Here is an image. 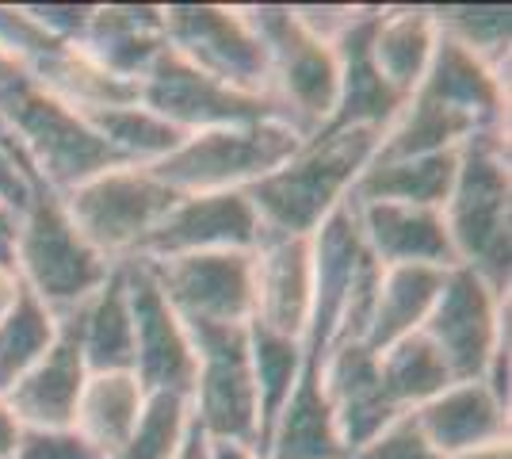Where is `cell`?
Returning <instances> with one entry per match:
<instances>
[{"label":"cell","instance_id":"cell-1","mask_svg":"<svg viewBox=\"0 0 512 459\" xmlns=\"http://www.w3.org/2000/svg\"><path fill=\"white\" fill-rule=\"evenodd\" d=\"M383 131H321L306 138L276 173L256 180L245 192L264 234L314 238L321 222L348 203L360 173L379 153Z\"/></svg>","mask_w":512,"mask_h":459},{"label":"cell","instance_id":"cell-2","mask_svg":"<svg viewBox=\"0 0 512 459\" xmlns=\"http://www.w3.org/2000/svg\"><path fill=\"white\" fill-rule=\"evenodd\" d=\"M455 264L509 291L512 272V173L509 134H478L459 146V169L440 207Z\"/></svg>","mask_w":512,"mask_h":459},{"label":"cell","instance_id":"cell-3","mask_svg":"<svg viewBox=\"0 0 512 459\" xmlns=\"http://www.w3.org/2000/svg\"><path fill=\"white\" fill-rule=\"evenodd\" d=\"M12 268L27 295H35L54 318H69L107 284L115 264L104 261L69 222L62 196L35 192L16 226Z\"/></svg>","mask_w":512,"mask_h":459},{"label":"cell","instance_id":"cell-4","mask_svg":"<svg viewBox=\"0 0 512 459\" xmlns=\"http://www.w3.org/2000/svg\"><path fill=\"white\" fill-rule=\"evenodd\" d=\"M268 54V100L302 142L325 131L337 108V54L314 39L291 12V4H245L241 8Z\"/></svg>","mask_w":512,"mask_h":459},{"label":"cell","instance_id":"cell-5","mask_svg":"<svg viewBox=\"0 0 512 459\" xmlns=\"http://www.w3.org/2000/svg\"><path fill=\"white\" fill-rule=\"evenodd\" d=\"M0 123L20 142L23 157L31 161L39 184L54 196L73 192L77 184H85L104 169L127 165L88 127L81 111L65 108L62 100H54L50 92L31 85V77L0 96Z\"/></svg>","mask_w":512,"mask_h":459},{"label":"cell","instance_id":"cell-6","mask_svg":"<svg viewBox=\"0 0 512 459\" xmlns=\"http://www.w3.org/2000/svg\"><path fill=\"white\" fill-rule=\"evenodd\" d=\"M299 146L302 138L283 119H249L188 134L165 161L150 165V173L169 184L176 196L249 192L256 180L276 173Z\"/></svg>","mask_w":512,"mask_h":459},{"label":"cell","instance_id":"cell-7","mask_svg":"<svg viewBox=\"0 0 512 459\" xmlns=\"http://www.w3.org/2000/svg\"><path fill=\"white\" fill-rule=\"evenodd\" d=\"M195 349V379L188 391L195 429L214 444L253 448L260 440V394H256L249 329L188 326Z\"/></svg>","mask_w":512,"mask_h":459},{"label":"cell","instance_id":"cell-8","mask_svg":"<svg viewBox=\"0 0 512 459\" xmlns=\"http://www.w3.org/2000/svg\"><path fill=\"white\" fill-rule=\"evenodd\" d=\"M176 192L161 184L150 169L138 165H115L92 180L77 184L62 196V207L77 234L111 264L138 257L142 241L153 234V226L169 215Z\"/></svg>","mask_w":512,"mask_h":459},{"label":"cell","instance_id":"cell-9","mask_svg":"<svg viewBox=\"0 0 512 459\" xmlns=\"http://www.w3.org/2000/svg\"><path fill=\"white\" fill-rule=\"evenodd\" d=\"M161 16L169 50L188 66L234 92L268 100V54L237 4H161Z\"/></svg>","mask_w":512,"mask_h":459},{"label":"cell","instance_id":"cell-10","mask_svg":"<svg viewBox=\"0 0 512 459\" xmlns=\"http://www.w3.org/2000/svg\"><path fill=\"white\" fill-rule=\"evenodd\" d=\"M421 333L428 345L440 352L455 383L482 379L493 349L501 337L512 333V303L509 291H497L490 280L470 272L463 264L448 268L436 306L425 318Z\"/></svg>","mask_w":512,"mask_h":459},{"label":"cell","instance_id":"cell-11","mask_svg":"<svg viewBox=\"0 0 512 459\" xmlns=\"http://www.w3.org/2000/svg\"><path fill=\"white\" fill-rule=\"evenodd\" d=\"M142 264L184 326H249L253 253H188Z\"/></svg>","mask_w":512,"mask_h":459},{"label":"cell","instance_id":"cell-12","mask_svg":"<svg viewBox=\"0 0 512 459\" xmlns=\"http://www.w3.org/2000/svg\"><path fill=\"white\" fill-rule=\"evenodd\" d=\"M138 104L161 115L180 134H199L211 127L249 123V119H279L276 108L260 96H245L234 88L218 85L207 73L188 66L176 50H161L142 81H138Z\"/></svg>","mask_w":512,"mask_h":459},{"label":"cell","instance_id":"cell-13","mask_svg":"<svg viewBox=\"0 0 512 459\" xmlns=\"http://www.w3.org/2000/svg\"><path fill=\"white\" fill-rule=\"evenodd\" d=\"M127 280L130 318H134V375L146 391L184 394L192 391L195 379V349L188 326L176 318L161 287L153 284L150 268L130 257L123 261Z\"/></svg>","mask_w":512,"mask_h":459},{"label":"cell","instance_id":"cell-14","mask_svg":"<svg viewBox=\"0 0 512 459\" xmlns=\"http://www.w3.org/2000/svg\"><path fill=\"white\" fill-rule=\"evenodd\" d=\"M264 238L260 219L245 192H203V196H180L169 215L153 226L142 241V261H165V257H188V253H253Z\"/></svg>","mask_w":512,"mask_h":459},{"label":"cell","instance_id":"cell-15","mask_svg":"<svg viewBox=\"0 0 512 459\" xmlns=\"http://www.w3.org/2000/svg\"><path fill=\"white\" fill-rule=\"evenodd\" d=\"M321 394L348 456L398 417L379 375V352L367 349L363 341H344L329 349L321 360Z\"/></svg>","mask_w":512,"mask_h":459},{"label":"cell","instance_id":"cell-16","mask_svg":"<svg viewBox=\"0 0 512 459\" xmlns=\"http://www.w3.org/2000/svg\"><path fill=\"white\" fill-rule=\"evenodd\" d=\"M314 299L310 238L264 234L253 249V326L302 341Z\"/></svg>","mask_w":512,"mask_h":459},{"label":"cell","instance_id":"cell-17","mask_svg":"<svg viewBox=\"0 0 512 459\" xmlns=\"http://www.w3.org/2000/svg\"><path fill=\"white\" fill-rule=\"evenodd\" d=\"M379 8H360L356 20L344 27V35L333 43L337 54V108L325 131H390V123L402 115L406 100L383 81L371 58V31H375ZM321 134V131H318Z\"/></svg>","mask_w":512,"mask_h":459},{"label":"cell","instance_id":"cell-18","mask_svg":"<svg viewBox=\"0 0 512 459\" xmlns=\"http://www.w3.org/2000/svg\"><path fill=\"white\" fill-rule=\"evenodd\" d=\"M77 46L111 77L138 85L169 46L161 4H92Z\"/></svg>","mask_w":512,"mask_h":459},{"label":"cell","instance_id":"cell-19","mask_svg":"<svg viewBox=\"0 0 512 459\" xmlns=\"http://www.w3.org/2000/svg\"><path fill=\"white\" fill-rule=\"evenodd\" d=\"M85 379L88 368L77 349L73 326L69 318H62L58 341L50 345V352L0 402L20 421V429H73Z\"/></svg>","mask_w":512,"mask_h":459},{"label":"cell","instance_id":"cell-20","mask_svg":"<svg viewBox=\"0 0 512 459\" xmlns=\"http://www.w3.org/2000/svg\"><path fill=\"white\" fill-rule=\"evenodd\" d=\"M417 429L444 459L509 440V406L497 402L482 379L451 383L413 410Z\"/></svg>","mask_w":512,"mask_h":459},{"label":"cell","instance_id":"cell-21","mask_svg":"<svg viewBox=\"0 0 512 459\" xmlns=\"http://www.w3.org/2000/svg\"><path fill=\"white\" fill-rule=\"evenodd\" d=\"M356 226L375 261L425 264V268H455L444 215L432 207H398V203H352Z\"/></svg>","mask_w":512,"mask_h":459},{"label":"cell","instance_id":"cell-22","mask_svg":"<svg viewBox=\"0 0 512 459\" xmlns=\"http://www.w3.org/2000/svg\"><path fill=\"white\" fill-rule=\"evenodd\" d=\"M440 43L436 12L425 4H398V8H379L375 31H371V58L383 81L402 100L413 96V88L425 81L432 54Z\"/></svg>","mask_w":512,"mask_h":459},{"label":"cell","instance_id":"cell-23","mask_svg":"<svg viewBox=\"0 0 512 459\" xmlns=\"http://www.w3.org/2000/svg\"><path fill=\"white\" fill-rule=\"evenodd\" d=\"M260 459H348L329 402L321 394V368L302 360V375L283 402L272 433L260 444Z\"/></svg>","mask_w":512,"mask_h":459},{"label":"cell","instance_id":"cell-24","mask_svg":"<svg viewBox=\"0 0 512 459\" xmlns=\"http://www.w3.org/2000/svg\"><path fill=\"white\" fill-rule=\"evenodd\" d=\"M459 169V150L421 153V157H371L348 203H398L440 211Z\"/></svg>","mask_w":512,"mask_h":459},{"label":"cell","instance_id":"cell-25","mask_svg":"<svg viewBox=\"0 0 512 459\" xmlns=\"http://www.w3.org/2000/svg\"><path fill=\"white\" fill-rule=\"evenodd\" d=\"M23 69H27L31 85H39L54 100H62L65 108L81 111V115L138 100V85L111 77L77 43H50L43 54H35Z\"/></svg>","mask_w":512,"mask_h":459},{"label":"cell","instance_id":"cell-26","mask_svg":"<svg viewBox=\"0 0 512 459\" xmlns=\"http://www.w3.org/2000/svg\"><path fill=\"white\" fill-rule=\"evenodd\" d=\"M88 372H134V318H130L123 264L77 314H69Z\"/></svg>","mask_w":512,"mask_h":459},{"label":"cell","instance_id":"cell-27","mask_svg":"<svg viewBox=\"0 0 512 459\" xmlns=\"http://www.w3.org/2000/svg\"><path fill=\"white\" fill-rule=\"evenodd\" d=\"M448 268H425V264H390L379 276L371 322H367V349H386L409 333H421L425 318L436 306Z\"/></svg>","mask_w":512,"mask_h":459},{"label":"cell","instance_id":"cell-28","mask_svg":"<svg viewBox=\"0 0 512 459\" xmlns=\"http://www.w3.org/2000/svg\"><path fill=\"white\" fill-rule=\"evenodd\" d=\"M146 394L150 391L138 383L134 372H88L81 402H77V417H73V429L100 456L111 459L123 448V440L130 437L134 421L142 414Z\"/></svg>","mask_w":512,"mask_h":459},{"label":"cell","instance_id":"cell-29","mask_svg":"<svg viewBox=\"0 0 512 459\" xmlns=\"http://www.w3.org/2000/svg\"><path fill=\"white\" fill-rule=\"evenodd\" d=\"M379 375H383L386 398L394 402L398 414H413L417 406H425L428 398H436L455 383L448 364L428 345L425 333H409L402 341L379 349Z\"/></svg>","mask_w":512,"mask_h":459},{"label":"cell","instance_id":"cell-30","mask_svg":"<svg viewBox=\"0 0 512 459\" xmlns=\"http://www.w3.org/2000/svg\"><path fill=\"white\" fill-rule=\"evenodd\" d=\"M88 127L104 138L111 150L119 153L127 165L150 169L157 161H165L188 134H180L176 127H169L161 115H153L150 108L134 104H119V108L88 111Z\"/></svg>","mask_w":512,"mask_h":459},{"label":"cell","instance_id":"cell-31","mask_svg":"<svg viewBox=\"0 0 512 459\" xmlns=\"http://www.w3.org/2000/svg\"><path fill=\"white\" fill-rule=\"evenodd\" d=\"M62 318H54L35 295L20 291L16 306L0 318V398L20 383L58 341Z\"/></svg>","mask_w":512,"mask_h":459},{"label":"cell","instance_id":"cell-32","mask_svg":"<svg viewBox=\"0 0 512 459\" xmlns=\"http://www.w3.org/2000/svg\"><path fill=\"white\" fill-rule=\"evenodd\" d=\"M249 356H253V375H256V394H260V440H256V452L264 437L272 433L283 402L291 398L295 383L302 375V341L295 337H283L272 329H260L249 322Z\"/></svg>","mask_w":512,"mask_h":459},{"label":"cell","instance_id":"cell-33","mask_svg":"<svg viewBox=\"0 0 512 459\" xmlns=\"http://www.w3.org/2000/svg\"><path fill=\"white\" fill-rule=\"evenodd\" d=\"M440 35L463 46L470 58L482 66L509 73V50H512V8L505 4H448L432 8Z\"/></svg>","mask_w":512,"mask_h":459},{"label":"cell","instance_id":"cell-34","mask_svg":"<svg viewBox=\"0 0 512 459\" xmlns=\"http://www.w3.org/2000/svg\"><path fill=\"white\" fill-rule=\"evenodd\" d=\"M192 406L184 394L150 391L130 437L111 459H176L184 440L192 437Z\"/></svg>","mask_w":512,"mask_h":459},{"label":"cell","instance_id":"cell-35","mask_svg":"<svg viewBox=\"0 0 512 459\" xmlns=\"http://www.w3.org/2000/svg\"><path fill=\"white\" fill-rule=\"evenodd\" d=\"M35 192H43L39 176L31 169V161L23 157L20 142L12 138V131L0 123V207L23 215L27 203L35 199Z\"/></svg>","mask_w":512,"mask_h":459},{"label":"cell","instance_id":"cell-36","mask_svg":"<svg viewBox=\"0 0 512 459\" xmlns=\"http://www.w3.org/2000/svg\"><path fill=\"white\" fill-rule=\"evenodd\" d=\"M348 459H444V456L425 440V433L417 429L413 414H398L379 437H371Z\"/></svg>","mask_w":512,"mask_h":459},{"label":"cell","instance_id":"cell-37","mask_svg":"<svg viewBox=\"0 0 512 459\" xmlns=\"http://www.w3.org/2000/svg\"><path fill=\"white\" fill-rule=\"evenodd\" d=\"M12 459H104L77 429H23Z\"/></svg>","mask_w":512,"mask_h":459},{"label":"cell","instance_id":"cell-38","mask_svg":"<svg viewBox=\"0 0 512 459\" xmlns=\"http://www.w3.org/2000/svg\"><path fill=\"white\" fill-rule=\"evenodd\" d=\"M23 8L50 39H62V43H77L92 16V4H23Z\"/></svg>","mask_w":512,"mask_h":459},{"label":"cell","instance_id":"cell-39","mask_svg":"<svg viewBox=\"0 0 512 459\" xmlns=\"http://www.w3.org/2000/svg\"><path fill=\"white\" fill-rule=\"evenodd\" d=\"M16 226H20V215L0 207V264H12V253H16Z\"/></svg>","mask_w":512,"mask_h":459},{"label":"cell","instance_id":"cell-40","mask_svg":"<svg viewBox=\"0 0 512 459\" xmlns=\"http://www.w3.org/2000/svg\"><path fill=\"white\" fill-rule=\"evenodd\" d=\"M20 291H23V284H20V276H16V268H12V264H0V318L16 306Z\"/></svg>","mask_w":512,"mask_h":459},{"label":"cell","instance_id":"cell-41","mask_svg":"<svg viewBox=\"0 0 512 459\" xmlns=\"http://www.w3.org/2000/svg\"><path fill=\"white\" fill-rule=\"evenodd\" d=\"M20 421L8 414V406L0 402V459H12V452H16V440H20Z\"/></svg>","mask_w":512,"mask_h":459},{"label":"cell","instance_id":"cell-42","mask_svg":"<svg viewBox=\"0 0 512 459\" xmlns=\"http://www.w3.org/2000/svg\"><path fill=\"white\" fill-rule=\"evenodd\" d=\"M20 81H27V73H23V66L0 46V96L8 92V88H16Z\"/></svg>","mask_w":512,"mask_h":459},{"label":"cell","instance_id":"cell-43","mask_svg":"<svg viewBox=\"0 0 512 459\" xmlns=\"http://www.w3.org/2000/svg\"><path fill=\"white\" fill-rule=\"evenodd\" d=\"M176 459H211V440L192 425V437L184 440V448H180V456Z\"/></svg>","mask_w":512,"mask_h":459},{"label":"cell","instance_id":"cell-44","mask_svg":"<svg viewBox=\"0 0 512 459\" xmlns=\"http://www.w3.org/2000/svg\"><path fill=\"white\" fill-rule=\"evenodd\" d=\"M451 459H512V444L501 440V444H486V448H474V452H463V456Z\"/></svg>","mask_w":512,"mask_h":459},{"label":"cell","instance_id":"cell-45","mask_svg":"<svg viewBox=\"0 0 512 459\" xmlns=\"http://www.w3.org/2000/svg\"><path fill=\"white\" fill-rule=\"evenodd\" d=\"M211 459H260L253 448H241V444H214L211 440Z\"/></svg>","mask_w":512,"mask_h":459}]
</instances>
